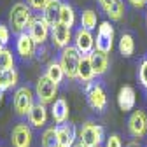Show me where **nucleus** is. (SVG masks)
<instances>
[{"label":"nucleus","instance_id":"18","mask_svg":"<svg viewBox=\"0 0 147 147\" xmlns=\"http://www.w3.org/2000/svg\"><path fill=\"white\" fill-rule=\"evenodd\" d=\"M28 121H30V124L35 126V128L44 126L46 121H47V109H46V105L35 103V105L32 107V110H30V114H28Z\"/></svg>","mask_w":147,"mask_h":147},{"label":"nucleus","instance_id":"17","mask_svg":"<svg viewBox=\"0 0 147 147\" xmlns=\"http://www.w3.org/2000/svg\"><path fill=\"white\" fill-rule=\"evenodd\" d=\"M51 116L56 124H63L68 119V103L65 98H56L51 107Z\"/></svg>","mask_w":147,"mask_h":147},{"label":"nucleus","instance_id":"6","mask_svg":"<svg viewBox=\"0 0 147 147\" xmlns=\"http://www.w3.org/2000/svg\"><path fill=\"white\" fill-rule=\"evenodd\" d=\"M95 47H96V51H100L103 54H109L112 51V47H114V28L110 26L109 21L100 23L98 32H96Z\"/></svg>","mask_w":147,"mask_h":147},{"label":"nucleus","instance_id":"36","mask_svg":"<svg viewBox=\"0 0 147 147\" xmlns=\"http://www.w3.org/2000/svg\"><path fill=\"white\" fill-rule=\"evenodd\" d=\"M2 98H4V91L0 89V103H2Z\"/></svg>","mask_w":147,"mask_h":147},{"label":"nucleus","instance_id":"21","mask_svg":"<svg viewBox=\"0 0 147 147\" xmlns=\"http://www.w3.org/2000/svg\"><path fill=\"white\" fill-rule=\"evenodd\" d=\"M16 82H18V72L14 68L0 70V89H2V91L14 88Z\"/></svg>","mask_w":147,"mask_h":147},{"label":"nucleus","instance_id":"11","mask_svg":"<svg viewBox=\"0 0 147 147\" xmlns=\"http://www.w3.org/2000/svg\"><path fill=\"white\" fill-rule=\"evenodd\" d=\"M74 42H76V47H77V51L82 54V56H88V54H91L95 51V39H93V35H91L89 30L79 28L76 32V39H74Z\"/></svg>","mask_w":147,"mask_h":147},{"label":"nucleus","instance_id":"34","mask_svg":"<svg viewBox=\"0 0 147 147\" xmlns=\"http://www.w3.org/2000/svg\"><path fill=\"white\" fill-rule=\"evenodd\" d=\"M130 4H131L133 7H144V5L147 4V0H130Z\"/></svg>","mask_w":147,"mask_h":147},{"label":"nucleus","instance_id":"25","mask_svg":"<svg viewBox=\"0 0 147 147\" xmlns=\"http://www.w3.org/2000/svg\"><path fill=\"white\" fill-rule=\"evenodd\" d=\"M60 23H63L65 26L72 28L74 23H76V12H74L72 5L68 4H63L61 5V16H60Z\"/></svg>","mask_w":147,"mask_h":147},{"label":"nucleus","instance_id":"35","mask_svg":"<svg viewBox=\"0 0 147 147\" xmlns=\"http://www.w3.org/2000/svg\"><path fill=\"white\" fill-rule=\"evenodd\" d=\"M126 147H140V142H130Z\"/></svg>","mask_w":147,"mask_h":147},{"label":"nucleus","instance_id":"39","mask_svg":"<svg viewBox=\"0 0 147 147\" xmlns=\"http://www.w3.org/2000/svg\"><path fill=\"white\" fill-rule=\"evenodd\" d=\"M145 21H147V16H145Z\"/></svg>","mask_w":147,"mask_h":147},{"label":"nucleus","instance_id":"22","mask_svg":"<svg viewBox=\"0 0 147 147\" xmlns=\"http://www.w3.org/2000/svg\"><path fill=\"white\" fill-rule=\"evenodd\" d=\"M46 76L54 82V84H60L65 77V72L60 65V61H49L47 68H46Z\"/></svg>","mask_w":147,"mask_h":147},{"label":"nucleus","instance_id":"33","mask_svg":"<svg viewBox=\"0 0 147 147\" xmlns=\"http://www.w3.org/2000/svg\"><path fill=\"white\" fill-rule=\"evenodd\" d=\"M98 4H100V7H102L103 11H107L110 5L114 4V0H98Z\"/></svg>","mask_w":147,"mask_h":147},{"label":"nucleus","instance_id":"32","mask_svg":"<svg viewBox=\"0 0 147 147\" xmlns=\"http://www.w3.org/2000/svg\"><path fill=\"white\" fill-rule=\"evenodd\" d=\"M9 37H11V32L5 25H0V42H2L4 46L9 42Z\"/></svg>","mask_w":147,"mask_h":147},{"label":"nucleus","instance_id":"16","mask_svg":"<svg viewBox=\"0 0 147 147\" xmlns=\"http://www.w3.org/2000/svg\"><path fill=\"white\" fill-rule=\"evenodd\" d=\"M137 103V95H135V89L131 86H123L117 93V105L121 110L128 112V110H133Z\"/></svg>","mask_w":147,"mask_h":147},{"label":"nucleus","instance_id":"28","mask_svg":"<svg viewBox=\"0 0 147 147\" xmlns=\"http://www.w3.org/2000/svg\"><path fill=\"white\" fill-rule=\"evenodd\" d=\"M9 68H14V58L9 49H4L0 53V70H9Z\"/></svg>","mask_w":147,"mask_h":147},{"label":"nucleus","instance_id":"31","mask_svg":"<svg viewBox=\"0 0 147 147\" xmlns=\"http://www.w3.org/2000/svg\"><path fill=\"white\" fill-rule=\"evenodd\" d=\"M105 147H123V142H121V137L119 135H110L105 142Z\"/></svg>","mask_w":147,"mask_h":147},{"label":"nucleus","instance_id":"26","mask_svg":"<svg viewBox=\"0 0 147 147\" xmlns=\"http://www.w3.org/2000/svg\"><path fill=\"white\" fill-rule=\"evenodd\" d=\"M105 12H107V16L112 21H119L121 18L124 16V4H123V0H114V4L110 5Z\"/></svg>","mask_w":147,"mask_h":147},{"label":"nucleus","instance_id":"4","mask_svg":"<svg viewBox=\"0 0 147 147\" xmlns=\"http://www.w3.org/2000/svg\"><path fill=\"white\" fill-rule=\"evenodd\" d=\"M56 95H58V84H54L47 76H40L35 84V96L39 100V103L47 105V103L54 102Z\"/></svg>","mask_w":147,"mask_h":147},{"label":"nucleus","instance_id":"12","mask_svg":"<svg viewBox=\"0 0 147 147\" xmlns=\"http://www.w3.org/2000/svg\"><path fill=\"white\" fill-rule=\"evenodd\" d=\"M56 137H58V144L60 147H74L77 138V130L76 124L72 123H63L56 126Z\"/></svg>","mask_w":147,"mask_h":147},{"label":"nucleus","instance_id":"7","mask_svg":"<svg viewBox=\"0 0 147 147\" xmlns=\"http://www.w3.org/2000/svg\"><path fill=\"white\" fill-rule=\"evenodd\" d=\"M86 98H88V103L91 109H95V110H105L107 107V95H105V91L100 84L96 82H88L86 84Z\"/></svg>","mask_w":147,"mask_h":147},{"label":"nucleus","instance_id":"2","mask_svg":"<svg viewBox=\"0 0 147 147\" xmlns=\"http://www.w3.org/2000/svg\"><path fill=\"white\" fill-rule=\"evenodd\" d=\"M81 58H82V54L77 51L76 46H67L65 49H61L60 65H61V68L65 72V77L77 79V70H79Z\"/></svg>","mask_w":147,"mask_h":147},{"label":"nucleus","instance_id":"24","mask_svg":"<svg viewBox=\"0 0 147 147\" xmlns=\"http://www.w3.org/2000/svg\"><path fill=\"white\" fill-rule=\"evenodd\" d=\"M81 28L89 30V32L96 28V12H95V11L86 9V11L81 14Z\"/></svg>","mask_w":147,"mask_h":147},{"label":"nucleus","instance_id":"30","mask_svg":"<svg viewBox=\"0 0 147 147\" xmlns=\"http://www.w3.org/2000/svg\"><path fill=\"white\" fill-rule=\"evenodd\" d=\"M51 2V0H28V5L35 11H42L47 4Z\"/></svg>","mask_w":147,"mask_h":147},{"label":"nucleus","instance_id":"1","mask_svg":"<svg viewBox=\"0 0 147 147\" xmlns=\"http://www.w3.org/2000/svg\"><path fill=\"white\" fill-rule=\"evenodd\" d=\"M32 20L33 18H32V12H30L28 5H25L23 2H18V4L12 5L11 14H9V23H11L12 32H16L18 35L23 33L25 30H28V25H30Z\"/></svg>","mask_w":147,"mask_h":147},{"label":"nucleus","instance_id":"20","mask_svg":"<svg viewBox=\"0 0 147 147\" xmlns=\"http://www.w3.org/2000/svg\"><path fill=\"white\" fill-rule=\"evenodd\" d=\"M89 58H91V65H93V70H95V76H103V74L107 72L109 68V58H107V54L100 53V51H93L89 54Z\"/></svg>","mask_w":147,"mask_h":147},{"label":"nucleus","instance_id":"3","mask_svg":"<svg viewBox=\"0 0 147 147\" xmlns=\"http://www.w3.org/2000/svg\"><path fill=\"white\" fill-rule=\"evenodd\" d=\"M103 140V128L93 121H88L82 124L79 131V144L84 147H100Z\"/></svg>","mask_w":147,"mask_h":147},{"label":"nucleus","instance_id":"27","mask_svg":"<svg viewBox=\"0 0 147 147\" xmlns=\"http://www.w3.org/2000/svg\"><path fill=\"white\" fill-rule=\"evenodd\" d=\"M42 147H60L58 144V137H56V126L54 128H47L42 133Z\"/></svg>","mask_w":147,"mask_h":147},{"label":"nucleus","instance_id":"10","mask_svg":"<svg viewBox=\"0 0 147 147\" xmlns=\"http://www.w3.org/2000/svg\"><path fill=\"white\" fill-rule=\"evenodd\" d=\"M49 28L51 26L42 20V18H33V20L30 21V25H28V33H30V37L33 39L35 44H40L42 46L47 40Z\"/></svg>","mask_w":147,"mask_h":147},{"label":"nucleus","instance_id":"8","mask_svg":"<svg viewBox=\"0 0 147 147\" xmlns=\"http://www.w3.org/2000/svg\"><path fill=\"white\" fill-rule=\"evenodd\" d=\"M128 131L135 138H142L147 133V114L144 110H135L128 119Z\"/></svg>","mask_w":147,"mask_h":147},{"label":"nucleus","instance_id":"19","mask_svg":"<svg viewBox=\"0 0 147 147\" xmlns=\"http://www.w3.org/2000/svg\"><path fill=\"white\" fill-rule=\"evenodd\" d=\"M93 77H95V70H93V65H91V58H89V54H88V56L81 58L79 70H77V79L88 84V82L93 81Z\"/></svg>","mask_w":147,"mask_h":147},{"label":"nucleus","instance_id":"37","mask_svg":"<svg viewBox=\"0 0 147 147\" xmlns=\"http://www.w3.org/2000/svg\"><path fill=\"white\" fill-rule=\"evenodd\" d=\"M4 49H5V47H4V44H2V42H0V53H2Z\"/></svg>","mask_w":147,"mask_h":147},{"label":"nucleus","instance_id":"9","mask_svg":"<svg viewBox=\"0 0 147 147\" xmlns=\"http://www.w3.org/2000/svg\"><path fill=\"white\" fill-rule=\"evenodd\" d=\"M12 147H30L32 145V130L26 123H18L11 131Z\"/></svg>","mask_w":147,"mask_h":147},{"label":"nucleus","instance_id":"14","mask_svg":"<svg viewBox=\"0 0 147 147\" xmlns=\"http://www.w3.org/2000/svg\"><path fill=\"white\" fill-rule=\"evenodd\" d=\"M51 37H53V42L56 47L65 49L67 46H70V39H72V32L68 26H65L63 23H58L51 28Z\"/></svg>","mask_w":147,"mask_h":147},{"label":"nucleus","instance_id":"38","mask_svg":"<svg viewBox=\"0 0 147 147\" xmlns=\"http://www.w3.org/2000/svg\"><path fill=\"white\" fill-rule=\"evenodd\" d=\"M74 147H84L82 144H76V145H74Z\"/></svg>","mask_w":147,"mask_h":147},{"label":"nucleus","instance_id":"23","mask_svg":"<svg viewBox=\"0 0 147 147\" xmlns=\"http://www.w3.org/2000/svg\"><path fill=\"white\" fill-rule=\"evenodd\" d=\"M135 51V40L130 33H123L119 39V53L123 54L124 58H130Z\"/></svg>","mask_w":147,"mask_h":147},{"label":"nucleus","instance_id":"29","mask_svg":"<svg viewBox=\"0 0 147 147\" xmlns=\"http://www.w3.org/2000/svg\"><path fill=\"white\" fill-rule=\"evenodd\" d=\"M138 81L147 89V58H144L142 63H140V67H138Z\"/></svg>","mask_w":147,"mask_h":147},{"label":"nucleus","instance_id":"5","mask_svg":"<svg viewBox=\"0 0 147 147\" xmlns=\"http://www.w3.org/2000/svg\"><path fill=\"white\" fill-rule=\"evenodd\" d=\"M12 105H14V110L18 116H28L32 107L35 105L33 103V93L28 86H21L16 89L14 93V98H12Z\"/></svg>","mask_w":147,"mask_h":147},{"label":"nucleus","instance_id":"13","mask_svg":"<svg viewBox=\"0 0 147 147\" xmlns=\"http://www.w3.org/2000/svg\"><path fill=\"white\" fill-rule=\"evenodd\" d=\"M16 51L18 54L23 58V60H30L33 58V54H35V42L33 39L30 37L28 32H23L18 35V40H16Z\"/></svg>","mask_w":147,"mask_h":147},{"label":"nucleus","instance_id":"15","mask_svg":"<svg viewBox=\"0 0 147 147\" xmlns=\"http://www.w3.org/2000/svg\"><path fill=\"white\" fill-rule=\"evenodd\" d=\"M61 2L60 0H51V2L42 9V20L53 28L54 25L60 23V16H61Z\"/></svg>","mask_w":147,"mask_h":147}]
</instances>
